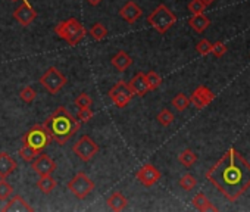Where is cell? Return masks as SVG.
<instances>
[{
	"instance_id": "6da1fadb",
	"label": "cell",
	"mask_w": 250,
	"mask_h": 212,
	"mask_svg": "<svg viewBox=\"0 0 250 212\" xmlns=\"http://www.w3.org/2000/svg\"><path fill=\"white\" fill-rule=\"evenodd\" d=\"M206 178L228 200L235 202L250 189V164L238 150L229 148L210 167Z\"/></svg>"
},
{
	"instance_id": "7a4b0ae2",
	"label": "cell",
	"mask_w": 250,
	"mask_h": 212,
	"mask_svg": "<svg viewBox=\"0 0 250 212\" xmlns=\"http://www.w3.org/2000/svg\"><path fill=\"white\" fill-rule=\"evenodd\" d=\"M44 127L52 136V140H55L59 146H63L80 130L81 123L74 118V115L65 108V106H58V108L46 118Z\"/></svg>"
},
{
	"instance_id": "3957f363",
	"label": "cell",
	"mask_w": 250,
	"mask_h": 212,
	"mask_svg": "<svg viewBox=\"0 0 250 212\" xmlns=\"http://www.w3.org/2000/svg\"><path fill=\"white\" fill-rule=\"evenodd\" d=\"M55 33L59 39L65 40L69 46H77L85 37L87 30L77 18H69L66 21L59 22L55 27Z\"/></svg>"
},
{
	"instance_id": "277c9868",
	"label": "cell",
	"mask_w": 250,
	"mask_h": 212,
	"mask_svg": "<svg viewBox=\"0 0 250 212\" xmlns=\"http://www.w3.org/2000/svg\"><path fill=\"white\" fill-rule=\"evenodd\" d=\"M147 22L159 34H165L168 30H171L175 25L177 17H175V14H172V11L169 8H167L162 3L147 17Z\"/></svg>"
},
{
	"instance_id": "5b68a950",
	"label": "cell",
	"mask_w": 250,
	"mask_h": 212,
	"mask_svg": "<svg viewBox=\"0 0 250 212\" xmlns=\"http://www.w3.org/2000/svg\"><path fill=\"white\" fill-rule=\"evenodd\" d=\"M50 142H52V136L49 134L44 124H37V126L31 127L22 137V143H25L40 152L44 148H47L50 145Z\"/></svg>"
},
{
	"instance_id": "8992f818",
	"label": "cell",
	"mask_w": 250,
	"mask_h": 212,
	"mask_svg": "<svg viewBox=\"0 0 250 212\" xmlns=\"http://www.w3.org/2000/svg\"><path fill=\"white\" fill-rule=\"evenodd\" d=\"M68 190L80 200L88 197V194L94 190V181L85 172H77L68 181Z\"/></svg>"
},
{
	"instance_id": "52a82bcc",
	"label": "cell",
	"mask_w": 250,
	"mask_h": 212,
	"mask_svg": "<svg viewBox=\"0 0 250 212\" xmlns=\"http://www.w3.org/2000/svg\"><path fill=\"white\" fill-rule=\"evenodd\" d=\"M66 77L56 68V66H50L39 80V83L43 85V88L46 91H49L50 94H58L66 84Z\"/></svg>"
},
{
	"instance_id": "ba28073f",
	"label": "cell",
	"mask_w": 250,
	"mask_h": 212,
	"mask_svg": "<svg viewBox=\"0 0 250 212\" xmlns=\"http://www.w3.org/2000/svg\"><path fill=\"white\" fill-rule=\"evenodd\" d=\"M100 148L99 145L87 134L81 136L72 146V152L77 155V158L83 162H88L91 161L97 153H99Z\"/></svg>"
},
{
	"instance_id": "9c48e42d",
	"label": "cell",
	"mask_w": 250,
	"mask_h": 212,
	"mask_svg": "<svg viewBox=\"0 0 250 212\" xmlns=\"http://www.w3.org/2000/svg\"><path fill=\"white\" fill-rule=\"evenodd\" d=\"M133 96H134V93H133V90L130 88V85H128V83H125V81H118L110 90H109V97H110V100L113 102V105L116 106V108H119V109H122V108H125L130 102H131V99H133Z\"/></svg>"
},
{
	"instance_id": "30bf717a",
	"label": "cell",
	"mask_w": 250,
	"mask_h": 212,
	"mask_svg": "<svg viewBox=\"0 0 250 212\" xmlns=\"http://www.w3.org/2000/svg\"><path fill=\"white\" fill-rule=\"evenodd\" d=\"M161 177H162L161 171L155 165H152V164H145L137 171V180L145 187H152L153 184H156L161 180Z\"/></svg>"
},
{
	"instance_id": "8fae6325",
	"label": "cell",
	"mask_w": 250,
	"mask_h": 212,
	"mask_svg": "<svg viewBox=\"0 0 250 212\" xmlns=\"http://www.w3.org/2000/svg\"><path fill=\"white\" fill-rule=\"evenodd\" d=\"M188 99H190V103L194 106L196 109H203V108H206L209 103H212V100L215 99V94L206 85H199L191 93V96Z\"/></svg>"
},
{
	"instance_id": "7c38bea8",
	"label": "cell",
	"mask_w": 250,
	"mask_h": 212,
	"mask_svg": "<svg viewBox=\"0 0 250 212\" xmlns=\"http://www.w3.org/2000/svg\"><path fill=\"white\" fill-rule=\"evenodd\" d=\"M37 11L31 6V3L28 0H22V5L14 12V18L22 25V27H28L36 18H37Z\"/></svg>"
},
{
	"instance_id": "4fadbf2b",
	"label": "cell",
	"mask_w": 250,
	"mask_h": 212,
	"mask_svg": "<svg viewBox=\"0 0 250 212\" xmlns=\"http://www.w3.org/2000/svg\"><path fill=\"white\" fill-rule=\"evenodd\" d=\"M31 170L39 175H47L55 172L58 170V165L49 155H40L31 161Z\"/></svg>"
},
{
	"instance_id": "5bb4252c",
	"label": "cell",
	"mask_w": 250,
	"mask_h": 212,
	"mask_svg": "<svg viewBox=\"0 0 250 212\" xmlns=\"http://www.w3.org/2000/svg\"><path fill=\"white\" fill-rule=\"evenodd\" d=\"M143 15L142 8L134 2V0H130V2L125 3L121 9H119V17L128 24H136L139 21V18Z\"/></svg>"
},
{
	"instance_id": "9a60e30c",
	"label": "cell",
	"mask_w": 250,
	"mask_h": 212,
	"mask_svg": "<svg viewBox=\"0 0 250 212\" xmlns=\"http://www.w3.org/2000/svg\"><path fill=\"white\" fill-rule=\"evenodd\" d=\"M2 211L3 212H33L34 208L22 196L17 194L6 202V205L2 208Z\"/></svg>"
},
{
	"instance_id": "2e32d148",
	"label": "cell",
	"mask_w": 250,
	"mask_h": 212,
	"mask_svg": "<svg viewBox=\"0 0 250 212\" xmlns=\"http://www.w3.org/2000/svg\"><path fill=\"white\" fill-rule=\"evenodd\" d=\"M17 168L18 162L8 152H0V178L9 177Z\"/></svg>"
},
{
	"instance_id": "e0dca14e",
	"label": "cell",
	"mask_w": 250,
	"mask_h": 212,
	"mask_svg": "<svg viewBox=\"0 0 250 212\" xmlns=\"http://www.w3.org/2000/svg\"><path fill=\"white\" fill-rule=\"evenodd\" d=\"M110 64L112 66L119 71V72H124V71H127L131 65H133V58L125 52V50H119L112 59H110Z\"/></svg>"
},
{
	"instance_id": "ac0fdd59",
	"label": "cell",
	"mask_w": 250,
	"mask_h": 212,
	"mask_svg": "<svg viewBox=\"0 0 250 212\" xmlns=\"http://www.w3.org/2000/svg\"><path fill=\"white\" fill-rule=\"evenodd\" d=\"M128 85H130V88L133 90V93H134L136 96H140V97L146 96V93L150 91L149 87H147L146 77H145L143 72H137V74L131 78V81L128 83Z\"/></svg>"
},
{
	"instance_id": "d6986e66",
	"label": "cell",
	"mask_w": 250,
	"mask_h": 212,
	"mask_svg": "<svg viewBox=\"0 0 250 212\" xmlns=\"http://www.w3.org/2000/svg\"><path fill=\"white\" fill-rule=\"evenodd\" d=\"M107 206L115 211V212H119V211H124L125 208L128 206V199L125 197L121 191H113L109 197H107Z\"/></svg>"
},
{
	"instance_id": "ffe728a7",
	"label": "cell",
	"mask_w": 250,
	"mask_h": 212,
	"mask_svg": "<svg viewBox=\"0 0 250 212\" xmlns=\"http://www.w3.org/2000/svg\"><path fill=\"white\" fill-rule=\"evenodd\" d=\"M188 25L191 27V30H194L197 34H202L203 31L208 30V27L210 25V20L205 15V14H196L188 20Z\"/></svg>"
},
{
	"instance_id": "44dd1931",
	"label": "cell",
	"mask_w": 250,
	"mask_h": 212,
	"mask_svg": "<svg viewBox=\"0 0 250 212\" xmlns=\"http://www.w3.org/2000/svg\"><path fill=\"white\" fill-rule=\"evenodd\" d=\"M193 206L197 209V211H202V212H206V211H218V208L215 205H212V202L203 194V193H197L194 197H193Z\"/></svg>"
},
{
	"instance_id": "7402d4cb",
	"label": "cell",
	"mask_w": 250,
	"mask_h": 212,
	"mask_svg": "<svg viewBox=\"0 0 250 212\" xmlns=\"http://www.w3.org/2000/svg\"><path fill=\"white\" fill-rule=\"evenodd\" d=\"M58 186V181L52 177V174H47V175H40V178L37 180V187L44 193V194H49L52 193Z\"/></svg>"
},
{
	"instance_id": "603a6c76",
	"label": "cell",
	"mask_w": 250,
	"mask_h": 212,
	"mask_svg": "<svg viewBox=\"0 0 250 212\" xmlns=\"http://www.w3.org/2000/svg\"><path fill=\"white\" fill-rule=\"evenodd\" d=\"M178 162H180L181 165L190 168V167H193V165L197 162V155H196L191 149H186V150H183V152L178 155Z\"/></svg>"
},
{
	"instance_id": "cb8c5ba5",
	"label": "cell",
	"mask_w": 250,
	"mask_h": 212,
	"mask_svg": "<svg viewBox=\"0 0 250 212\" xmlns=\"http://www.w3.org/2000/svg\"><path fill=\"white\" fill-rule=\"evenodd\" d=\"M171 103H172V106H174V108L178 112H184L188 108V106H190V99L184 93H178V94L174 96V99H172Z\"/></svg>"
},
{
	"instance_id": "d4e9b609",
	"label": "cell",
	"mask_w": 250,
	"mask_h": 212,
	"mask_svg": "<svg viewBox=\"0 0 250 212\" xmlns=\"http://www.w3.org/2000/svg\"><path fill=\"white\" fill-rule=\"evenodd\" d=\"M18 155H20V158H21L22 161H25V162H31L33 159H36V158H37V155H40V150H37V149H34V148H31V146H28V145H25V143H22V148L20 149Z\"/></svg>"
},
{
	"instance_id": "484cf974",
	"label": "cell",
	"mask_w": 250,
	"mask_h": 212,
	"mask_svg": "<svg viewBox=\"0 0 250 212\" xmlns=\"http://www.w3.org/2000/svg\"><path fill=\"white\" fill-rule=\"evenodd\" d=\"M88 33H90L91 39L96 40V42H102V40L107 36V30H106V27H104L102 22H96V24L90 28Z\"/></svg>"
},
{
	"instance_id": "4316f807",
	"label": "cell",
	"mask_w": 250,
	"mask_h": 212,
	"mask_svg": "<svg viewBox=\"0 0 250 212\" xmlns=\"http://www.w3.org/2000/svg\"><path fill=\"white\" fill-rule=\"evenodd\" d=\"M145 77H146V83H147V87H149V90L152 91V90H156V88H159L161 87V84H162V77L158 74V72H155V71H149V72H146L145 74Z\"/></svg>"
},
{
	"instance_id": "83f0119b",
	"label": "cell",
	"mask_w": 250,
	"mask_h": 212,
	"mask_svg": "<svg viewBox=\"0 0 250 212\" xmlns=\"http://www.w3.org/2000/svg\"><path fill=\"white\" fill-rule=\"evenodd\" d=\"M178 184H180L181 189L190 191V190H193V189L197 186V178H196L193 174H184V175L180 178V183H178Z\"/></svg>"
},
{
	"instance_id": "f1b7e54d",
	"label": "cell",
	"mask_w": 250,
	"mask_h": 212,
	"mask_svg": "<svg viewBox=\"0 0 250 212\" xmlns=\"http://www.w3.org/2000/svg\"><path fill=\"white\" fill-rule=\"evenodd\" d=\"M158 123L162 126V127H169L172 123H174V120H175V117H174V114L169 111V109H162L159 114H158Z\"/></svg>"
},
{
	"instance_id": "f546056e",
	"label": "cell",
	"mask_w": 250,
	"mask_h": 212,
	"mask_svg": "<svg viewBox=\"0 0 250 212\" xmlns=\"http://www.w3.org/2000/svg\"><path fill=\"white\" fill-rule=\"evenodd\" d=\"M14 193V187L6 181V178H0V200L5 202Z\"/></svg>"
},
{
	"instance_id": "4dcf8cb0",
	"label": "cell",
	"mask_w": 250,
	"mask_h": 212,
	"mask_svg": "<svg viewBox=\"0 0 250 212\" xmlns=\"http://www.w3.org/2000/svg\"><path fill=\"white\" fill-rule=\"evenodd\" d=\"M20 97H21V100H22V102H25V103H31V102H34V99L37 97V93H36V90H34L31 85H27V87H24V88L21 90Z\"/></svg>"
},
{
	"instance_id": "1f68e13d",
	"label": "cell",
	"mask_w": 250,
	"mask_h": 212,
	"mask_svg": "<svg viewBox=\"0 0 250 212\" xmlns=\"http://www.w3.org/2000/svg\"><path fill=\"white\" fill-rule=\"evenodd\" d=\"M74 103H75V106H78V108H85V106L90 108V106L93 105V99L87 93H80Z\"/></svg>"
},
{
	"instance_id": "d6a6232c",
	"label": "cell",
	"mask_w": 250,
	"mask_h": 212,
	"mask_svg": "<svg viewBox=\"0 0 250 212\" xmlns=\"http://www.w3.org/2000/svg\"><path fill=\"white\" fill-rule=\"evenodd\" d=\"M196 50H197L199 55L206 56V55H209L210 50H212V43H210L209 40H206V39H202V40L196 44Z\"/></svg>"
},
{
	"instance_id": "836d02e7",
	"label": "cell",
	"mask_w": 250,
	"mask_h": 212,
	"mask_svg": "<svg viewBox=\"0 0 250 212\" xmlns=\"http://www.w3.org/2000/svg\"><path fill=\"white\" fill-rule=\"evenodd\" d=\"M210 53L215 56V58H222L225 53H227V44L224 42H216L212 44V50Z\"/></svg>"
},
{
	"instance_id": "e575fe53",
	"label": "cell",
	"mask_w": 250,
	"mask_h": 212,
	"mask_svg": "<svg viewBox=\"0 0 250 212\" xmlns=\"http://www.w3.org/2000/svg\"><path fill=\"white\" fill-rule=\"evenodd\" d=\"M205 9H206V6H205V3L202 2V0H191V2L188 3V11H190L193 15H196V14H203Z\"/></svg>"
},
{
	"instance_id": "d590c367",
	"label": "cell",
	"mask_w": 250,
	"mask_h": 212,
	"mask_svg": "<svg viewBox=\"0 0 250 212\" xmlns=\"http://www.w3.org/2000/svg\"><path fill=\"white\" fill-rule=\"evenodd\" d=\"M93 111L90 109V108H87V106H85V108H80V111H78V114H77V118H78V121L80 123H88L91 118H93Z\"/></svg>"
},
{
	"instance_id": "8d00e7d4",
	"label": "cell",
	"mask_w": 250,
	"mask_h": 212,
	"mask_svg": "<svg viewBox=\"0 0 250 212\" xmlns=\"http://www.w3.org/2000/svg\"><path fill=\"white\" fill-rule=\"evenodd\" d=\"M87 2H88L91 6H99V5L103 2V0H87Z\"/></svg>"
},
{
	"instance_id": "74e56055",
	"label": "cell",
	"mask_w": 250,
	"mask_h": 212,
	"mask_svg": "<svg viewBox=\"0 0 250 212\" xmlns=\"http://www.w3.org/2000/svg\"><path fill=\"white\" fill-rule=\"evenodd\" d=\"M202 2L205 3V6L208 8V6H210L212 3H215V0H202Z\"/></svg>"
}]
</instances>
